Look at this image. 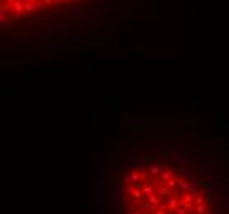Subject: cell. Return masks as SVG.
Segmentation results:
<instances>
[{"mask_svg": "<svg viewBox=\"0 0 229 214\" xmlns=\"http://www.w3.org/2000/svg\"><path fill=\"white\" fill-rule=\"evenodd\" d=\"M168 212H175L178 209V204H180V199H178V196L177 194H171V196H168Z\"/></svg>", "mask_w": 229, "mask_h": 214, "instance_id": "obj_1", "label": "cell"}, {"mask_svg": "<svg viewBox=\"0 0 229 214\" xmlns=\"http://www.w3.org/2000/svg\"><path fill=\"white\" fill-rule=\"evenodd\" d=\"M155 193H157L158 196H160L162 199H165V196H171V189L167 186V185H160V186H157L155 188Z\"/></svg>", "mask_w": 229, "mask_h": 214, "instance_id": "obj_2", "label": "cell"}, {"mask_svg": "<svg viewBox=\"0 0 229 214\" xmlns=\"http://www.w3.org/2000/svg\"><path fill=\"white\" fill-rule=\"evenodd\" d=\"M155 185L153 183H143V186H142V193H143V196H149V194H152V193H155Z\"/></svg>", "mask_w": 229, "mask_h": 214, "instance_id": "obj_3", "label": "cell"}, {"mask_svg": "<svg viewBox=\"0 0 229 214\" xmlns=\"http://www.w3.org/2000/svg\"><path fill=\"white\" fill-rule=\"evenodd\" d=\"M149 173H150V176H158L160 173H163V166L162 165H152Z\"/></svg>", "mask_w": 229, "mask_h": 214, "instance_id": "obj_4", "label": "cell"}, {"mask_svg": "<svg viewBox=\"0 0 229 214\" xmlns=\"http://www.w3.org/2000/svg\"><path fill=\"white\" fill-rule=\"evenodd\" d=\"M143 199H145V201L147 203H150V204H155V206H157V203L158 201H160V196H158L157 194V193H152V194H149V196H145V198H143Z\"/></svg>", "mask_w": 229, "mask_h": 214, "instance_id": "obj_5", "label": "cell"}, {"mask_svg": "<svg viewBox=\"0 0 229 214\" xmlns=\"http://www.w3.org/2000/svg\"><path fill=\"white\" fill-rule=\"evenodd\" d=\"M195 212L196 214H206L208 212V206L206 204H195Z\"/></svg>", "mask_w": 229, "mask_h": 214, "instance_id": "obj_6", "label": "cell"}, {"mask_svg": "<svg viewBox=\"0 0 229 214\" xmlns=\"http://www.w3.org/2000/svg\"><path fill=\"white\" fill-rule=\"evenodd\" d=\"M13 10H15V15L20 17L23 13V10H25V7H23L20 2H15V3H13Z\"/></svg>", "mask_w": 229, "mask_h": 214, "instance_id": "obj_7", "label": "cell"}, {"mask_svg": "<svg viewBox=\"0 0 229 214\" xmlns=\"http://www.w3.org/2000/svg\"><path fill=\"white\" fill-rule=\"evenodd\" d=\"M193 198H195V196L188 191V193H185V194L180 198V203H193Z\"/></svg>", "mask_w": 229, "mask_h": 214, "instance_id": "obj_8", "label": "cell"}, {"mask_svg": "<svg viewBox=\"0 0 229 214\" xmlns=\"http://www.w3.org/2000/svg\"><path fill=\"white\" fill-rule=\"evenodd\" d=\"M190 186H191V185H190L186 180H178V189H180V191H185V189H190Z\"/></svg>", "mask_w": 229, "mask_h": 214, "instance_id": "obj_9", "label": "cell"}, {"mask_svg": "<svg viewBox=\"0 0 229 214\" xmlns=\"http://www.w3.org/2000/svg\"><path fill=\"white\" fill-rule=\"evenodd\" d=\"M173 178V173H171L170 170H165L163 173H162V180L163 181H168V180H171Z\"/></svg>", "mask_w": 229, "mask_h": 214, "instance_id": "obj_10", "label": "cell"}, {"mask_svg": "<svg viewBox=\"0 0 229 214\" xmlns=\"http://www.w3.org/2000/svg\"><path fill=\"white\" fill-rule=\"evenodd\" d=\"M132 198H133V199H140V198H145V196H143V193H142V189H140V188H135Z\"/></svg>", "mask_w": 229, "mask_h": 214, "instance_id": "obj_11", "label": "cell"}, {"mask_svg": "<svg viewBox=\"0 0 229 214\" xmlns=\"http://www.w3.org/2000/svg\"><path fill=\"white\" fill-rule=\"evenodd\" d=\"M165 185H167V186L170 188V189H173V188H175V186H177V185H178V178H177V180H175V178H171V180L165 181Z\"/></svg>", "mask_w": 229, "mask_h": 214, "instance_id": "obj_12", "label": "cell"}, {"mask_svg": "<svg viewBox=\"0 0 229 214\" xmlns=\"http://www.w3.org/2000/svg\"><path fill=\"white\" fill-rule=\"evenodd\" d=\"M195 204H204V196L199 193L198 196H196V201H195Z\"/></svg>", "mask_w": 229, "mask_h": 214, "instance_id": "obj_13", "label": "cell"}, {"mask_svg": "<svg viewBox=\"0 0 229 214\" xmlns=\"http://www.w3.org/2000/svg\"><path fill=\"white\" fill-rule=\"evenodd\" d=\"M133 191H135V186H133V185H130V186H127V189H125V194H127V196H132Z\"/></svg>", "mask_w": 229, "mask_h": 214, "instance_id": "obj_14", "label": "cell"}, {"mask_svg": "<svg viewBox=\"0 0 229 214\" xmlns=\"http://www.w3.org/2000/svg\"><path fill=\"white\" fill-rule=\"evenodd\" d=\"M188 212H190V211H188V209H185L183 206H181V208H178L177 211H175V214H188Z\"/></svg>", "mask_w": 229, "mask_h": 214, "instance_id": "obj_15", "label": "cell"}, {"mask_svg": "<svg viewBox=\"0 0 229 214\" xmlns=\"http://www.w3.org/2000/svg\"><path fill=\"white\" fill-rule=\"evenodd\" d=\"M127 181H132V173H125L124 175V183H127Z\"/></svg>", "mask_w": 229, "mask_h": 214, "instance_id": "obj_16", "label": "cell"}, {"mask_svg": "<svg viewBox=\"0 0 229 214\" xmlns=\"http://www.w3.org/2000/svg\"><path fill=\"white\" fill-rule=\"evenodd\" d=\"M25 10H27V12H28V13H30V12H33V10H35V7H33V3H31V2H30V3H28V5L25 7Z\"/></svg>", "mask_w": 229, "mask_h": 214, "instance_id": "obj_17", "label": "cell"}, {"mask_svg": "<svg viewBox=\"0 0 229 214\" xmlns=\"http://www.w3.org/2000/svg\"><path fill=\"white\" fill-rule=\"evenodd\" d=\"M140 161H142V160H140V158H139V157H135V158H133V160H132V165H133V166H137V165H139V163H140Z\"/></svg>", "mask_w": 229, "mask_h": 214, "instance_id": "obj_18", "label": "cell"}, {"mask_svg": "<svg viewBox=\"0 0 229 214\" xmlns=\"http://www.w3.org/2000/svg\"><path fill=\"white\" fill-rule=\"evenodd\" d=\"M53 3V0H43V5H46V7H50Z\"/></svg>", "mask_w": 229, "mask_h": 214, "instance_id": "obj_19", "label": "cell"}, {"mask_svg": "<svg viewBox=\"0 0 229 214\" xmlns=\"http://www.w3.org/2000/svg\"><path fill=\"white\" fill-rule=\"evenodd\" d=\"M153 214H168V212H165V211H158V209H157V211H155Z\"/></svg>", "mask_w": 229, "mask_h": 214, "instance_id": "obj_20", "label": "cell"}, {"mask_svg": "<svg viewBox=\"0 0 229 214\" xmlns=\"http://www.w3.org/2000/svg\"><path fill=\"white\" fill-rule=\"evenodd\" d=\"M132 214H143L142 211H135V212H132Z\"/></svg>", "mask_w": 229, "mask_h": 214, "instance_id": "obj_21", "label": "cell"}, {"mask_svg": "<svg viewBox=\"0 0 229 214\" xmlns=\"http://www.w3.org/2000/svg\"><path fill=\"white\" fill-rule=\"evenodd\" d=\"M7 2H10V3H15V0H7Z\"/></svg>", "mask_w": 229, "mask_h": 214, "instance_id": "obj_22", "label": "cell"}, {"mask_svg": "<svg viewBox=\"0 0 229 214\" xmlns=\"http://www.w3.org/2000/svg\"><path fill=\"white\" fill-rule=\"evenodd\" d=\"M28 2H31V3H35V2H38V0H28Z\"/></svg>", "mask_w": 229, "mask_h": 214, "instance_id": "obj_23", "label": "cell"}]
</instances>
